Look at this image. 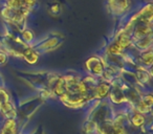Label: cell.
<instances>
[{
	"label": "cell",
	"instance_id": "cell-5",
	"mask_svg": "<svg viewBox=\"0 0 153 134\" xmlns=\"http://www.w3.org/2000/svg\"><path fill=\"white\" fill-rule=\"evenodd\" d=\"M153 104V98L150 93L146 94L143 98H140L136 103V112L140 113V114H147V113L151 112V108H152Z\"/></svg>",
	"mask_w": 153,
	"mask_h": 134
},
{
	"label": "cell",
	"instance_id": "cell-20",
	"mask_svg": "<svg viewBox=\"0 0 153 134\" xmlns=\"http://www.w3.org/2000/svg\"><path fill=\"white\" fill-rule=\"evenodd\" d=\"M123 50L124 49L117 44V41H114V42H113L112 44L109 45V47H108V51L111 53V55H114V56H117V55H120V53H122Z\"/></svg>",
	"mask_w": 153,
	"mask_h": 134
},
{
	"label": "cell",
	"instance_id": "cell-8",
	"mask_svg": "<svg viewBox=\"0 0 153 134\" xmlns=\"http://www.w3.org/2000/svg\"><path fill=\"white\" fill-rule=\"evenodd\" d=\"M0 134H17L16 118H5L0 129Z\"/></svg>",
	"mask_w": 153,
	"mask_h": 134
},
{
	"label": "cell",
	"instance_id": "cell-23",
	"mask_svg": "<svg viewBox=\"0 0 153 134\" xmlns=\"http://www.w3.org/2000/svg\"><path fill=\"white\" fill-rule=\"evenodd\" d=\"M7 56L5 55L3 51H0V66L1 65H5L7 62Z\"/></svg>",
	"mask_w": 153,
	"mask_h": 134
},
{
	"label": "cell",
	"instance_id": "cell-6",
	"mask_svg": "<svg viewBox=\"0 0 153 134\" xmlns=\"http://www.w3.org/2000/svg\"><path fill=\"white\" fill-rule=\"evenodd\" d=\"M111 89V84L108 82H99L94 88L92 96L96 100H103L109 96V92Z\"/></svg>",
	"mask_w": 153,
	"mask_h": 134
},
{
	"label": "cell",
	"instance_id": "cell-22",
	"mask_svg": "<svg viewBox=\"0 0 153 134\" xmlns=\"http://www.w3.org/2000/svg\"><path fill=\"white\" fill-rule=\"evenodd\" d=\"M22 1H23L24 7H25L27 10L33 9L37 3V0H22Z\"/></svg>",
	"mask_w": 153,
	"mask_h": 134
},
{
	"label": "cell",
	"instance_id": "cell-14",
	"mask_svg": "<svg viewBox=\"0 0 153 134\" xmlns=\"http://www.w3.org/2000/svg\"><path fill=\"white\" fill-rule=\"evenodd\" d=\"M151 44H152V35L148 37H145V38L140 39L138 41H135V45L138 49L140 50H147V49H150Z\"/></svg>",
	"mask_w": 153,
	"mask_h": 134
},
{
	"label": "cell",
	"instance_id": "cell-3",
	"mask_svg": "<svg viewBox=\"0 0 153 134\" xmlns=\"http://www.w3.org/2000/svg\"><path fill=\"white\" fill-rule=\"evenodd\" d=\"M108 9L110 13L114 16H120L128 11L129 0H108Z\"/></svg>",
	"mask_w": 153,
	"mask_h": 134
},
{
	"label": "cell",
	"instance_id": "cell-17",
	"mask_svg": "<svg viewBox=\"0 0 153 134\" xmlns=\"http://www.w3.org/2000/svg\"><path fill=\"white\" fill-rule=\"evenodd\" d=\"M117 42L122 48L126 49L128 46H130V44H131V42H132V39L128 34H122V35H120V37L117 38Z\"/></svg>",
	"mask_w": 153,
	"mask_h": 134
},
{
	"label": "cell",
	"instance_id": "cell-7",
	"mask_svg": "<svg viewBox=\"0 0 153 134\" xmlns=\"http://www.w3.org/2000/svg\"><path fill=\"white\" fill-rule=\"evenodd\" d=\"M109 98L115 104H121V103L127 102V98H126L124 91L117 85H111V89L109 92Z\"/></svg>",
	"mask_w": 153,
	"mask_h": 134
},
{
	"label": "cell",
	"instance_id": "cell-1",
	"mask_svg": "<svg viewBox=\"0 0 153 134\" xmlns=\"http://www.w3.org/2000/svg\"><path fill=\"white\" fill-rule=\"evenodd\" d=\"M84 66H85V69L89 73V76L94 78L102 77L105 68H106L103 59L99 57V56H91V57H89L86 60Z\"/></svg>",
	"mask_w": 153,
	"mask_h": 134
},
{
	"label": "cell",
	"instance_id": "cell-13",
	"mask_svg": "<svg viewBox=\"0 0 153 134\" xmlns=\"http://www.w3.org/2000/svg\"><path fill=\"white\" fill-rule=\"evenodd\" d=\"M130 123H131V125L134 126V127L140 128L146 123V117H145L144 114H140V113H138V112H134L133 114L131 115V117H130Z\"/></svg>",
	"mask_w": 153,
	"mask_h": 134
},
{
	"label": "cell",
	"instance_id": "cell-12",
	"mask_svg": "<svg viewBox=\"0 0 153 134\" xmlns=\"http://www.w3.org/2000/svg\"><path fill=\"white\" fill-rule=\"evenodd\" d=\"M152 17H153L152 5H151V3H149V4L146 5V7L142 10V12L140 13V22H144V23H147V24H151V22H152Z\"/></svg>",
	"mask_w": 153,
	"mask_h": 134
},
{
	"label": "cell",
	"instance_id": "cell-15",
	"mask_svg": "<svg viewBox=\"0 0 153 134\" xmlns=\"http://www.w3.org/2000/svg\"><path fill=\"white\" fill-rule=\"evenodd\" d=\"M58 43H59V39L58 38H49L47 41L41 43L38 46V49H41V50H51L55 46H57Z\"/></svg>",
	"mask_w": 153,
	"mask_h": 134
},
{
	"label": "cell",
	"instance_id": "cell-21",
	"mask_svg": "<svg viewBox=\"0 0 153 134\" xmlns=\"http://www.w3.org/2000/svg\"><path fill=\"white\" fill-rule=\"evenodd\" d=\"M10 101V94L3 88H0V105L3 104V103H7Z\"/></svg>",
	"mask_w": 153,
	"mask_h": 134
},
{
	"label": "cell",
	"instance_id": "cell-10",
	"mask_svg": "<svg viewBox=\"0 0 153 134\" xmlns=\"http://www.w3.org/2000/svg\"><path fill=\"white\" fill-rule=\"evenodd\" d=\"M21 56L28 64H30V65L36 64L39 60L38 53H37L36 50H34L33 48H30V47H27V48L24 49V50L21 53Z\"/></svg>",
	"mask_w": 153,
	"mask_h": 134
},
{
	"label": "cell",
	"instance_id": "cell-11",
	"mask_svg": "<svg viewBox=\"0 0 153 134\" xmlns=\"http://www.w3.org/2000/svg\"><path fill=\"white\" fill-rule=\"evenodd\" d=\"M135 79L140 84L145 85L150 81V73L144 67H137L135 70Z\"/></svg>",
	"mask_w": 153,
	"mask_h": 134
},
{
	"label": "cell",
	"instance_id": "cell-16",
	"mask_svg": "<svg viewBox=\"0 0 153 134\" xmlns=\"http://www.w3.org/2000/svg\"><path fill=\"white\" fill-rule=\"evenodd\" d=\"M140 62L144 64L147 67H151L153 62V56H152V50L151 49H147L144 53L140 55Z\"/></svg>",
	"mask_w": 153,
	"mask_h": 134
},
{
	"label": "cell",
	"instance_id": "cell-4",
	"mask_svg": "<svg viewBox=\"0 0 153 134\" xmlns=\"http://www.w3.org/2000/svg\"><path fill=\"white\" fill-rule=\"evenodd\" d=\"M152 35V28H151V24H147L144 22H140L137 25H135L133 32H132V40L138 41L140 39L145 38Z\"/></svg>",
	"mask_w": 153,
	"mask_h": 134
},
{
	"label": "cell",
	"instance_id": "cell-2",
	"mask_svg": "<svg viewBox=\"0 0 153 134\" xmlns=\"http://www.w3.org/2000/svg\"><path fill=\"white\" fill-rule=\"evenodd\" d=\"M27 9H21V10H13L10 9L5 5L2 10H1V16L7 20L9 22H12L14 24H22L24 22L27 15Z\"/></svg>",
	"mask_w": 153,
	"mask_h": 134
},
{
	"label": "cell",
	"instance_id": "cell-19",
	"mask_svg": "<svg viewBox=\"0 0 153 134\" xmlns=\"http://www.w3.org/2000/svg\"><path fill=\"white\" fill-rule=\"evenodd\" d=\"M21 38H22V40H23L25 43H30L33 40H34L35 35H34V33H33L30 30H27V28H25L24 30H22Z\"/></svg>",
	"mask_w": 153,
	"mask_h": 134
},
{
	"label": "cell",
	"instance_id": "cell-18",
	"mask_svg": "<svg viewBox=\"0 0 153 134\" xmlns=\"http://www.w3.org/2000/svg\"><path fill=\"white\" fill-rule=\"evenodd\" d=\"M7 7L13 10L26 9V7H24L22 0H7Z\"/></svg>",
	"mask_w": 153,
	"mask_h": 134
},
{
	"label": "cell",
	"instance_id": "cell-9",
	"mask_svg": "<svg viewBox=\"0 0 153 134\" xmlns=\"http://www.w3.org/2000/svg\"><path fill=\"white\" fill-rule=\"evenodd\" d=\"M0 113L4 116V118H16L17 117V111H16L14 105L11 101L0 105Z\"/></svg>",
	"mask_w": 153,
	"mask_h": 134
}]
</instances>
